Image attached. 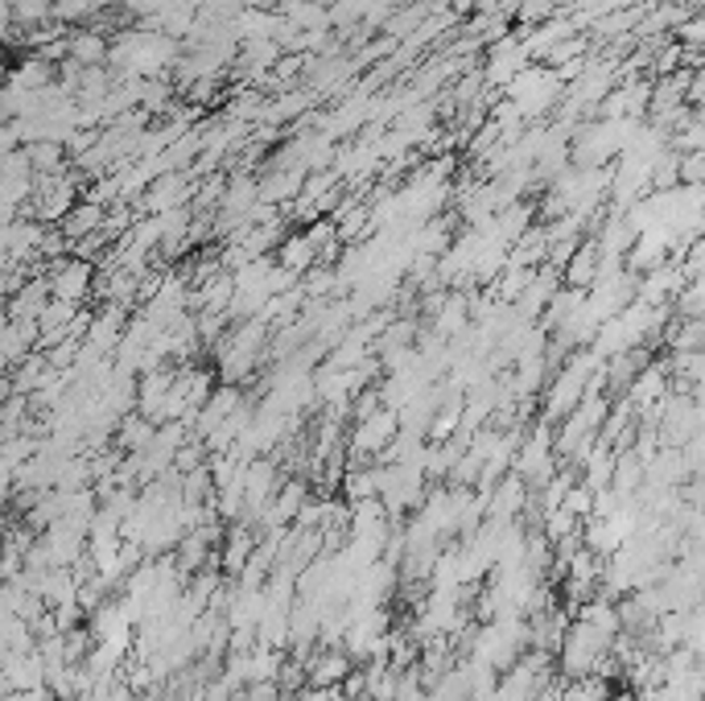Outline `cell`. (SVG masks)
<instances>
[{
  "label": "cell",
  "mask_w": 705,
  "mask_h": 701,
  "mask_svg": "<svg viewBox=\"0 0 705 701\" xmlns=\"http://www.w3.org/2000/svg\"><path fill=\"white\" fill-rule=\"evenodd\" d=\"M520 504H524V483H520V479H508V483L496 492V499H491V512H496L499 520H508V515L520 512Z\"/></svg>",
  "instance_id": "obj_4"
},
{
  "label": "cell",
  "mask_w": 705,
  "mask_h": 701,
  "mask_svg": "<svg viewBox=\"0 0 705 701\" xmlns=\"http://www.w3.org/2000/svg\"><path fill=\"white\" fill-rule=\"evenodd\" d=\"M87 285H91V265H87V260H70V265L59 268L54 281H50V289L59 293V302H75V297H84Z\"/></svg>",
  "instance_id": "obj_2"
},
{
  "label": "cell",
  "mask_w": 705,
  "mask_h": 701,
  "mask_svg": "<svg viewBox=\"0 0 705 701\" xmlns=\"http://www.w3.org/2000/svg\"><path fill=\"white\" fill-rule=\"evenodd\" d=\"M351 673V664L347 657H338V652H326L322 660H313L310 664V685H322V689H334V680H343Z\"/></svg>",
  "instance_id": "obj_3"
},
{
  "label": "cell",
  "mask_w": 705,
  "mask_h": 701,
  "mask_svg": "<svg viewBox=\"0 0 705 701\" xmlns=\"http://www.w3.org/2000/svg\"><path fill=\"white\" fill-rule=\"evenodd\" d=\"M104 227V206L100 203H79V206H70L63 215V235L66 240H87L91 231H100Z\"/></svg>",
  "instance_id": "obj_1"
}]
</instances>
